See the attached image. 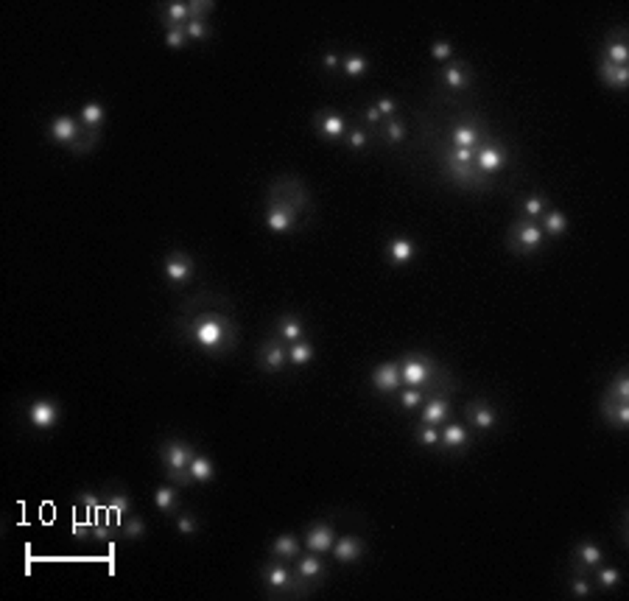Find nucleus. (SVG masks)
<instances>
[{"mask_svg": "<svg viewBox=\"0 0 629 601\" xmlns=\"http://www.w3.org/2000/svg\"><path fill=\"white\" fill-rule=\"evenodd\" d=\"M187 335L207 352H232L235 344H238V327L224 316V313H215V310H204V313H196L190 321H187Z\"/></svg>", "mask_w": 629, "mask_h": 601, "instance_id": "f257e3e1", "label": "nucleus"}, {"mask_svg": "<svg viewBox=\"0 0 629 601\" xmlns=\"http://www.w3.org/2000/svg\"><path fill=\"white\" fill-rule=\"evenodd\" d=\"M193 456H196V450H193L187 442L171 439V442H165L162 450H159V464L165 467V472H168V478H171L173 484H190L193 478H190V470H187V467H190Z\"/></svg>", "mask_w": 629, "mask_h": 601, "instance_id": "f03ea898", "label": "nucleus"}, {"mask_svg": "<svg viewBox=\"0 0 629 601\" xmlns=\"http://www.w3.org/2000/svg\"><path fill=\"white\" fill-rule=\"evenodd\" d=\"M545 243V232L537 221L531 218H517L512 226H509V249L517 252V254H534L540 246Z\"/></svg>", "mask_w": 629, "mask_h": 601, "instance_id": "7ed1b4c3", "label": "nucleus"}, {"mask_svg": "<svg viewBox=\"0 0 629 601\" xmlns=\"http://www.w3.org/2000/svg\"><path fill=\"white\" fill-rule=\"evenodd\" d=\"M400 377L405 386H414V389H422L431 377H433V361L428 355H419V352H411L400 361Z\"/></svg>", "mask_w": 629, "mask_h": 601, "instance_id": "20e7f679", "label": "nucleus"}, {"mask_svg": "<svg viewBox=\"0 0 629 601\" xmlns=\"http://www.w3.org/2000/svg\"><path fill=\"white\" fill-rule=\"evenodd\" d=\"M296 207H291V204H285L282 198H274L268 207H266V215H263V221H266V226L271 229V232H288L291 226H296Z\"/></svg>", "mask_w": 629, "mask_h": 601, "instance_id": "39448f33", "label": "nucleus"}, {"mask_svg": "<svg viewBox=\"0 0 629 601\" xmlns=\"http://www.w3.org/2000/svg\"><path fill=\"white\" fill-rule=\"evenodd\" d=\"M193 271H196V263L190 254L185 252H171L165 257V277L171 285H185L193 280Z\"/></svg>", "mask_w": 629, "mask_h": 601, "instance_id": "423d86ee", "label": "nucleus"}, {"mask_svg": "<svg viewBox=\"0 0 629 601\" xmlns=\"http://www.w3.org/2000/svg\"><path fill=\"white\" fill-rule=\"evenodd\" d=\"M506 165V151H503V145H495V143H481L478 148H475V168L486 176V173H498L500 168Z\"/></svg>", "mask_w": 629, "mask_h": 601, "instance_id": "0eeeda50", "label": "nucleus"}, {"mask_svg": "<svg viewBox=\"0 0 629 601\" xmlns=\"http://www.w3.org/2000/svg\"><path fill=\"white\" fill-rule=\"evenodd\" d=\"M400 383H403V377H400V363L397 361H386V363H377L372 369V386L377 391L391 394V391L400 389Z\"/></svg>", "mask_w": 629, "mask_h": 601, "instance_id": "6e6552de", "label": "nucleus"}, {"mask_svg": "<svg viewBox=\"0 0 629 601\" xmlns=\"http://www.w3.org/2000/svg\"><path fill=\"white\" fill-rule=\"evenodd\" d=\"M59 417H62V408L53 400H36V403L28 405V422L34 428L48 430V428H53L59 422Z\"/></svg>", "mask_w": 629, "mask_h": 601, "instance_id": "1a4fd4ad", "label": "nucleus"}, {"mask_svg": "<svg viewBox=\"0 0 629 601\" xmlns=\"http://www.w3.org/2000/svg\"><path fill=\"white\" fill-rule=\"evenodd\" d=\"M81 123H75L70 115H59V117H53L50 120V126H48V131H50V137L56 140V143H64V145H75L78 143V137H81Z\"/></svg>", "mask_w": 629, "mask_h": 601, "instance_id": "9d476101", "label": "nucleus"}, {"mask_svg": "<svg viewBox=\"0 0 629 601\" xmlns=\"http://www.w3.org/2000/svg\"><path fill=\"white\" fill-rule=\"evenodd\" d=\"M257 363L266 372H282V366L288 363V349L280 341H263L257 352Z\"/></svg>", "mask_w": 629, "mask_h": 601, "instance_id": "9b49d317", "label": "nucleus"}, {"mask_svg": "<svg viewBox=\"0 0 629 601\" xmlns=\"http://www.w3.org/2000/svg\"><path fill=\"white\" fill-rule=\"evenodd\" d=\"M260 576H263L266 587H271V590H291V587H294V581H296V576L288 570V565H285L282 559H280V562L266 565V567L260 570Z\"/></svg>", "mask_w": 629, "mask_h": 601, "instance_id": "f8f14e48", "label": "nucleus"}, {"mask_svg": "<svg viewBox=\"0 0 629 601\" xmlns=\"http://www.w3.org/2000/svg\"><path fill=\"white\" fill-rule=\"evenodd\" d=\"M193 20V8L187 0H173V3H162L159 6V22L165 28H173V25H185Z\"/></svg>", "mask_w": 629, "mask_h": 601, "instance_id": "ddd939ff", "label": "nucleus"}, {"mask_svg": "<svg viewBox=\"0 0 629 601\" xmlns=\"http://www.w3.org/2000/svg\"><path fill=\"white\" fill-rule=\"evenodd\" d=\"M333 542H335V531L327 526V523H313L305 534V545L313 551V553H324V551H333Z\"/></svg>", "mask_w": 629, "mask_h": 601, "instance_id": "4468645a", "label": "nucleus"}, {"mask_svg": "<svg viewBox=\"0 0 629 601\" xmlns=\"http://www.w3.org/2000/svg\"><path fill=\"white\" fill-rule=\"evenodd\" d=\"M444 165H447V173L458 182V184H467V187H481V184H486V176L475 168V162H470V165H461V162H453V159H444Z\"/></svg>", "mask_w": 629, "mask_h": 601, "instance_id": "2eb2a0df", "label": "nucleus"}, {"mask_svg": "<svg viewBox=\"0 0 629 601\" xmlns=\"http://www.w3.org/2000/svg\"><path fill=\"white\" fill-rule=\"evenodd\" d=\"M386 257L391 266H405L417 257V246L411 238H391L389 246H386Z\"/></svg>", "mask_w": 629, "mask_h": 601, "instance_id": "dca6fc26", "label": "nucleus"}, {"mask_svg": "<svg viewBox=\"0 0 629 601\" xmlns=\"http://www.w3.org/2000/svg\"><path fill=\"white\" fill-rule=\"evenodd\" d=\"M601 414H604V419L612 428H626L629 425V403H623V400H615V397L607 394L601 400Z\"/></svg>", "mask_w": 629, "mask_h": 601, "instance_id": "f3484780", "label": "nucleus"}, {"mask_svg": "<svg viewBox=\"0 0 629 601\" xmlns=\"http://www.w3.org/2000/svg\"><path fill=\"white\" fill-rule=\"evenodd\" d=\"M333 556L338 562H355L363 556V540L355 537V534H347V537H338L333 542Z\"/></svg>", "mask_w": 629, "mask_h": 601, "instance_id": "a211bd4d", "label": "nucleus"}, {"mask_svg": "<svg viewBox=\"0 0 629 601\" xmlns=\"http://www.w3.org/2000/svg\"><path fill=\"white\" fill-rule=\"evenodd\" d=\"M598 75H601V81H604L607 87H612V89H623V87L629 84V64H612V61L601 59V64H598Z\"/></svg>", "mask_w": 629, "mask_h": 601, "instance_id": "6ab92c4d", "label": "nucleus"}, {"mask_svg": "<svg viewBox=\"0 0 629 601\" xmlns=\"http://www.w3.org/2000/svg\"><path fill=\"white\" fill-rule=\"evenodd\" d=\"M467 417H470L472 425L481 428V430H489V428H495V422H498V411H495L486 400H472V403L467 405Z\"/></svg>", "mask_w": 629, "mask_h": 601, "instance_id": "aec40b11", "label": "nucleus"}, {"mask_svg": "<svg viewBox=\"0 0 629 601\" xmlns=\"http://www.w3.org/2000/svg\"><path fill=\"white\" fill-rule=\"evenodd\" d=\"M450 143H453V148H478L481 143H484V137H481V129L478 126H467V123H461V126H456L453 131H450Z\"/></svg>", "mask_w": 629, "mask_h": 601, "instance_id": "412c9836", "label": "nucleus"}, {"mask_svg": "<svg viewBox=\"0 0 629 601\" xmlns=\"http://www.w3.org/2000/svg\"><path fill=\"white\" fill-rule=\"evenodd\" d=\"M447 414H450V403H447L444 397H431V400L425 403V408H422L419 422H422V425H439V422L447 419Z\"/></svg>", "mask_w": 629, "mask_h": 601, "instance_id": "4be33fe9", "label": "nucleus"}, {"mask_svg": "<svg viewBox=\"0 0 629 601\" xmlns=\"http://www.w3.org/2000/svg\"><path fill=\"white\" fill-rule=\"evenodd\" d=\"M313 123H316V129H319L324 137H341L344 129H347V120H344L341 115H335V112H319V115L313 117Z\"/></svg>", "mask_w": 629, "mask_h": 601, "instance_id": "5701e85b", "label": "nucleus"}, {"mask_svg": "<svg viewBox=\"0 0 629 601\" xmlns=\"http://www.w3.org/2000/svg\"><path fill=\"white\" fill-rule=\"evenodd\" d=\"M277 333H280V338H282V341H288V344L299 341V338L305 335L302 319H299V316H294V313H285V316H280V319H277Z\"/></svg>", "mask_w": 629, "mask_h": 601, "instance_id": "b1692460", "label": "nucleus"}, {"mask_svg": "<svg viewBox=\"0 0 629 601\" xmlns=\"http://www.w3.org/2000/svg\"><path fill=\"white\" fill-rule=\"evenodd\" d=\"M467 430L458 425V422H447L444 425V430H439V444L444 447V450H458V447H464L467 444Z\"/></svg>", "mask_w": 629, "mask_h": 601, "instance_id": "393cba45", "label": "nucleus"}, {"mask_svg": "<svg viewBox=\"0 0 629 601\" xmlns=\"http://www.w3.org/2000/svg\"><path fill=\"white\" fill-rule=\"evenodd\" d=\"M271 556L274 559H282V562H291L294 556H299V540L294 534H280L271 542Z\"/></svg>", "mask_w": 629, "mask_h": 601, "instance_id": "a878e982", "label": "nucleus"}, {"mask_svg": "<svg viewBox=\"0 0 629 601\" xmlns=\"http://www.w3.org/2000/svg\"><path fill=\"white\" fill-rule=\"evenodd\" d=\"M573 559H576V567H598L601 565V548L595 542L584 540V542L576 545Z\"/></svg>", "mask_w": 629, "mask_h": 601, "instance_id": "bb28decb", "label": "nucleus"}, {"mask_svg": "<svg viewBox=\"0 0 629 601\" xmlns=\"http://www.w3.org/2000/svg\"><path fill=\"white\" fill-rule=\"evenodd\" d=\"M542 232L545 235H551V238H559V235H565L567 232V215L562 212V210H545L542 215Z\"/></svg>", "mask_w": 629, "mask_h": 601, "instance_id": "cd10ccee", "label": "nucleus"}, {"mask_svg": "<svg viewBox=\"0 0 629 601\" xmlns=\"http://www.w3.org/2000/svg\"><path fill=\"white\" fill-rule=\"evenodd\" d=\"M442 81H444L447 89H464V87L470 84V75H467V70H464L461 64L447 61L444 70H442Z\"/></svg>", "mask_w": 629, "mask_h": 601, "instance_id": "c85d7f7f", "label": "nucleus"}, {"mask_svg": "<svg viewBox=\"0 0 629 601\" xmlns=\"http://www.w3.org/2000/svg\"><path fill=\"white\" fill-rule=\"evenodd\" d=\"M190 478L193 481H198V484H207V481H212L215 478V467H212V458H207V456H201V453H196L193 456V461H190Z\"/></svg>", "mask_w": 629, "mask_h": 601, "instance_id": "c756f323", "label": "nucleus"}, {"mask_svg": "<svg viewBox=\"0 0 629 601\" xmlns=\"http://www.w3.org/2000/svg\"><path fill=\"white\" fill-rule=\"evenodd\" d=\"M321 570H324V565H321V559H319V553H305V556H299V565H296V576L302 579V581H308V579H316V576H321Z\"/></svg>", "mask_w": 629, "mask_h": 601, "instance_id": "7c9ffc66", "label": "nucleus"}, {"mask_svg": "<svg viewBox=\"0 0 629 601\" xmlns=\"http://www.w3.org/2000/svg\"><path fill=\"white\" fill-rule=\"evenodd\" d=\"M604 59L612 61V64H626V61H629V48H626V42H623L621 36L607 39V45H604Z\"/></svg>", "mask_w": 629, "mask_h": 601, "instance_id": "2f4dec72", "label": "nucleus"}, {"mask_svg": "<svg viewBox=\"0 0 629 601\" xmlns=\"http://www.w3.org/2000/svg\"><path fill=\"white\" fill-rule=\"evenodd\" d=\"M341 67L349 78H361L369 70V61H366L363 53H347V56H341Z\"/></svg>", "mask_w": 629, "mask_h": 601, "instance_id": "473e14b6", "label": "nucleus"}, {"mask_svg": "<svg viewBox=\"0 0 629 601\" xmlns=\"http://www.w3.org/2000/svg\"><path fill=\"white\" fill-rule=\"evenodd\" d=\"M81 126L84 129H101L103 126V106L101 103H95V101H89V103H84L81 106Z\"/></svg>", "mask_w": 629, "mask_h": 601, "instance_id": "72a5a7b5", "label": "nucleus"}, {"mask_svg": "<svg viewBox=\"0 0 629 601\" xmlns=\"http://www.w3.org/2000/svg\"><path fill=\"white\" fill-rule=\"evenodd\" d=\"M310 358H313V344H310V341L299 338V341L288 344V361H291L294 366H305Z\"/></svg>", "mask_w": 629, "mask_h": 601, "instance_id": "f704fd0d", "label": "nucleus"}, {"mask_svg": "<svg viewBox=\"0 0 629 601\" xmlns=\"http://www.w3.org/2000/svg\"><path fill=\"white\" fill-rule=\"evenodd\" d=\"M548 210V201H545V196H528L526 201H523V218H531V221H537L542 212Z\"/></svg>", "mask_w": 629, "mask_h": 601, "instance_id": "c9c22d12", "label": "nucleus"}, {"mask_svg": "<svg viewBox=\"0 0 629 601\" xmlns=\"http://www.w3.org/2000/svg\"><path fill=\"white\" fill-rule=\"evenodd\" d=\"M187 42H190V39H187L185 25H173V28H168V31H165V45H168V48L179 50V48H185Z\"/></svg>", "mask_w": 629, "mask_h": 601, "instance_id": "e433bc0d", "label": "nucleus"}, {"mask_svg": "<svg viewBox=\"0 0 629 601\" xmlns=\"http://www.w3.org/2000/svg\"><path fill=\"white\" fill-rule=\"evenodd\" d=\"M154 503L165 512H173L176 509V492L171 486H159V489H154Z\"/></svg>", "mask_w": 629, "mask_h": 601, "instance_id": "4c0bfd02", "label": "nucleus"}, {"mask_svg": "<svg viewBox=\"0 0 629 601\" xmlns=\"http://www.w3.org/2000/svg\"><path fill=\"white\" fill-rule=\"evenodd\" d=\"M607 394H609V397H615V400L629 403V377H626V372H621V375L615 377V383L607 389Z\"/></svg>", "mask_w": 629, "mask_h": 601, "instance_id": "58836bf2", "label": "nucleus"}, {"mask_svg": "<svg viewBox=\"0 0 629 601\" xmlns=\"http://www.w3.org/2000/svg\"><path fill=\"white\" fill-rule=\"evenodd\" d=\"M417 442H419L422 447L439 444V430H436V425H422V422H419V428H417Z\"/></svg>", "mask_w": 629, "mask_h": 601, "instance_id": "ea45409f", "label": "nucleus"}, {"mask_svg": "<svg viewBox=\"0 0 629 601\" xmlns=\"http://www.w3.org/2000/svg\"><path fill=\"white\" fill-rule=\"evenodd\" d=\"M185 31H187V39H210V25L204 20H190L185 22Z\"/></svg>", "mask_w": 629, "mask_h": 601, "instance_id": "a19ab883", "label": "nucleus"}, {"mask_svg": "<svg viewBox=\"0 0 629 601\" xmlns=\"http://www.w3.org/2000/svg\"><path fill=\"white\" fill-rule=\"evenodd\" d=\"M143 531H145V523H143V517H129L126 523H120V534H123L126 540L143 537Z\"/></svg>", "mask_w": 629, "mask_h": 601, "instance_id": "79ce46f5", "label": "nucleus"}, {"mask_svg": "<svg viewBox=\"0 0 629 601\" xmlns=\"http://www.w3.org/2000/svg\"><path fill=\"white\" fill-rule=\"evenodd\" d=\"M422 400H425V391H422V389L408 386L405 391H400V405H403V408H417Z\"/></svg>", "mask_w": 629, "mask_h": 601, "instance_id": "37998d69", "label": "nucleus"}, {"mask_svg": "<svg viewBox=\"0 0 629 601\" xmlns=\"http://www.w3.org/2000/svg\"><path fill=\"white\" fill-rule=\"evenodd\" d=\"M103 503H106L109 509H115L117 514H123V512H129V509H131V498H129L126 492H112Z\"/></svg>", "mask_w": 629, "mask_h": 601, "instance_id": "c03bdc74", "label": "nucleus"}, {"mask_svg": "<svg viewBox=\"0 0 629 601\" xmlns=\"http://www.w3.org/2000/svg\"><path fill=\"white\" fill-rule=\"evenodd\" d=\"M595 579H598L601 587L612 590V587L621 581V573H618V567H598V570H595Z\"/></svg>", "mask_w": 629, "mask_h": 601, "instance_id": "a18cd8bd", "label": "nucleus"}, {"mask_svg": "<svg viewBox=\"0 0 629 601\" xmlns=\"http://www.w3.org/2000/svg\"><path fill=\"white\" fill-rule=\"evenodd\" d=\"M386 137H389V143L405 140V126H403L397 117H389V120H386Z\"/></svg>", "mask_w": 629, "mask_h": 601, "instance_id": "49530a36", "label": "nucleus"}, {"mask_svg": "<svg viewBox=\"0 0 629 601\" xmlns=\"http://www.w3.org/2000/svg\"><path fill=\"white\" fill-rule=\"evenodd\" d=\"M70 534L73 537H89L92 534V520H81V514L75 512V517L70 523Z\"/></svg>", "mask_w": 629, "mask_h": 601, "instance_id": "de8ad7c7", "label": "nucleus"}, {"mask_svg": "<svg viewBox=\"0 0 629 601\" xmlns=\"http://www.w3.org/2000/svg\"><path fill=\"white\" fill-rule=\"evenodd\" d=\"M176 531H179V534H196V531H198L196 517H193V514H179V517H176Z\"/></svg>", "mask_w": 629, "mask_h": 601, "instance_id": "09e8293b", "label": "nucleus"}, {"mask_svg": "<svg viewBox=\"0 0 629 601\" xmlns=\"http://www.w3.org/2000/svg\"><path fill=\"white\" fill-rule=\"evenodd\" d=\"M431 56H433L436 61H450V56H453V45H450V42H433Z\"/></svg>", "mask_w": 629, "mask_h": 601, "instance_id": "8fccbe9b", "label": "nucleus"}, {"mask_svg": "<svg viewBox=\"0 0 629 601\" xmlns=\"http://www.w3.org/2000/svg\"><path fill=\"white\" fill-rule=\"evenodd\" d=\"M347 145H349L352 151H363V148H366V131L352 129V131L347 134Z\"/></svg>", "mask_w": 629, "mask_h": 601, "instance_id": "3c124183", "label": "nucleus"}, {"mask_svg": "<svg viewBox=\"0 0 629 601\" xmlns=\"http://www.w3.org/2000/svg\"><path fill=\"white\" fill-rule=\"evenodd\" d=\"M447 159L461 162V165H470V162H475V151H472V148H453V151L447 154Z\"/></svg>", "mask_w": 629, "mask_h": 601, "instance_id": "603ef678", "label": "nucleus"}, {"mask_svg": "<svg viewBox=\"0 0 629 601\" xmlns=\"http://www.w3.org/2000/svg\"><path fill=\"white\" fill-rule=\"evenodd\" d=\"M570 593H573L576 598H587V595H590V581L581 579V576H576V579L570 581Z\"/></svg>", "mask_w": 629, "mask_h": 601, "instance_id": "864d4df0", "label": "nucleus"}, {"mask_svg": "<svg viewBox=\"0 0 629 601\" xmlns=\"http://www.w3.org/2000/svg\"><path fill=\"white\" fill-rule=\"evenodd\" d=\"M375 109L380 112V117H391V115H394V109H397V101H394V98H377Z\"/></svg>", "mask_w": 629, "mask_h": 601, "instance_id": "5fc2aeb1", "label": "nucleus"}, {"mask_svg": "<svg viewBox=\"0 0 629 601\" xmlns=\"http://www.w3.org/2000/svg\"><path fill=\"white\" fill-rule=\"evenodd\" d=\"M78 506H81V509H89V514H92V512H95V509L101 506V500H98V495L81 492V495H78Z\"/></svg>", "mask_w": 629, "mask_h": 601, "instance_id": "6e6d98bb", "label": "nucleus"}, {"mask_svg": "<svg viewBox=\"0 0 629 601\" xmlns=\"http://www.w3.org/2000/svg\"><path fill=\"white\" fill-rule=\"evenodd\" d=\"M321 64H324L327 70H335V67H338V53H335V50H324V53H321Z\"/></svg>", "mask_w": 629, "mask_h": 601, "instance_id": "4d7b16f0", "label": "nucleus"}, {"mask_svg": "<svg viewBox=\"0 0 629 601\" xmlns=\"http://www.w3.org/2000/svg\"><path fill=\"white\" fill-rule=\"evenodd\" d=\"M366 120H369V123H377V120H380V112H377L375 106H369V109H366Z\"/></svg>", "mask_w": 629, "mask_h": 601, "instance_id": "13d9d810", "label": "nucleus"}]
</instances>
